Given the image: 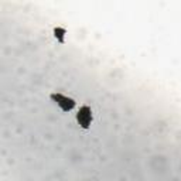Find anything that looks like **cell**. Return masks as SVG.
I'll return each mask as SVG.
<instances>
[{"label": "cell", "mask_w": 181, "mask_h": 181, "mask_svg": "<svg viewBox=\"0 0 181 181\" xmlns=\"http://www.w3.org/2000/svg\"><path fill=\"white\" fill-rule=\"evenodd\" d=\"M76 120H78V123L82 126L84 129H88L91 122H92V112H91V109H89L88 106L81 108L78 115H76Z\"/></svg>", "instance_id": "2"}, {"label": "cell", "mask_w": 181, "mask_h": 181, "mask_svg": "<svg viewBox=\"0 0 181 181\" xmlns=\"http://www.w3.org/2000/svg\"><path fill=\"white\" fill-rule=\"evenodd\" d=\"M51 99L55 101L57 105L62 109L64 112H70L71 109H74L75 106V101L71 99V98H67V96H62L60 93H52L51 95Z\"/></svg>", "instance_id": "1"}, {"label": "cell", "mask_w": 181, "mask_h": 181, "mask_svg": "<svg viewBox=\"0 0 181 181\" xmlns=\"http://www.w3.org/2000/svg\"><path fill=\"white\" fill-rule=\"evenodd\" d=\"M54 33H55V37L58 38V41L64 42V34H65L64 28H55V30H54Z\"/></svg>", "instance_id": "3"}]
</instances>
